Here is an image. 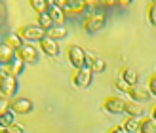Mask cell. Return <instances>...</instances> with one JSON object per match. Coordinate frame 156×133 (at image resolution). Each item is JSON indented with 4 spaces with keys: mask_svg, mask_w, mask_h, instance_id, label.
I'll return each instance as SVG.
<instances>
[{
    "mask_svg": "<svg viewBox=\"0 0 156 133\" xmlns=\"http://www.w3.org/2000/svg\"><path fill=\"white\" fill-rule=\"evenodd\" d=\"M17 89H19V82H17V76H13L10 72V68L6 65L0 67V93L4 97H13L17 95Z\"/></svg>",
    "mask_w": 156,
    "mask_h": 133,
    "instance_id": "6da1fadb",
    "label": "cell"
},
{
    "mask_svg": "<svg viewBox=\"0 0 156 133\" xmlns=\"http://www.w3.org/2000/svg\"><path fill=\"white\" fill-rule=\"evenodd\" d=\"M105 23H107V15H105V12L93 10L91 13L86 15L82 27H84V30H86L88 34H95V33H99V30L105 27Z\"/></svg>",
    "mask_w": 156,
    "mask_h": 133,
    "instance_id": "7a4b0ae2",
    "label": "cell"
},
{
    "mask_svg": "<svg viewBox=\"0 0 156 133\" xmlns=\"http://www.w3.org/2000/svg\"><path fill=\"white\" fill-rule=\"evenodd\" d=\"M67 57L69 61H71V65L78 70V68H84L86 67V57H88V51H86L84 48H80V46H69L67 48Z\"/></svg>",
    "mask_w": 156,
    "mask_h": 133,
    "instance_id": "3957f363",
    "label": "cell"
},
{
    "mask_svg": "<svg viewBox=\"0 0 156 133\" xmlns=\"http://www.w3.org/2000/svg\"><path fill=\"white\" fill-rule=\"evenodd\" d=\"M17 33L21 34L23 40L29 42V44H30V42H40L42 38L46 36V30H44L40 25H23Z\"/></svg>",
    "mask_w": 156,
    "mask_h": 133,
    "instance_id": "277c9868",
    "label": "cell"
},
{
    "mask_svg": "<svg viewBox=\"0 0 156 133\" xmlns=\"http://www.w3.org/2000/svg\"><path fill=\"white\" fill-rule=\"evenodd\" d=\"M17 55L21 57V61L25 65H34V63H38V50L34 48L33 44H29V42H25L21 46V48L17 50Z\"/></svg>",
    "mask_w": 156,
    "mask_h": 133,
    "instance_id": "5b68a950",
    "label": "cell"
},
{
    "mask_svg": "<svg viewBox=\"0 0 156 133\" xmlns=\"http://www.w3.org/2000/svg\"><path fill=\"white\" fill-rule=\"evenodd\" d=\"M91 80H93V70L90 67H84V68H78L74 76H73V84L76 88H90L91 86Z\"/></svg>",
    "mask_w": 156,
    "mask_h": 133,
    "instance_id": "8992f818",
    "label": "cell"
},
{
    "mask_svg": "<svg viewBox=\"0 0 156 133\" xmlns=\"http://www.w3.org/2000/svg\"><path fill=\"white\" fill-rule=\"evenodd\" d=\"M103 110H107L108 114H124L126 112V101L116 95H111L103 101Z\"/></svg>",
    "mask_w": 156,
    "mask_h": 133,
    "instance_id": "52a82bcc",
    "label": "cell"
},
{
    "mask_svg": "<svg viewBox=\"0 0 156 133\" xmlns=\"http://www.w3.org/2000/svg\"><path fill=\"white\" fill-rule=\"evenodd\" d=\"M10 108L15 114H29L33 112V101L27 97H13L10 103Z\"/></svg>",
    "mask_w": 156,
    "mask_h": 133,
    "instance_id": "ba28073f",
    "label": "cell"
},
{
    "mask_svg": "<svg viewBox=\"0 0 156 133\" xmlns=\"http://www.w3.org/2000/svg\"><path fill=\"white\" fill-rule=\"evenodd\" d=\"M128 95L131 97V101H135V103H145V101H149L152 97L149 88H143V86H139V84L131 86L129 91H128Z\"/></svg>",
    "mask_w": 156,
    "mask_h": 133,
    "instance_id": "9c48e42d",
    "label": "cell"
},
{
    "mask_svg": "<svg viewBox=\"0 0 156 133\" xmlns=\"http://www.w3.org/2000/svg\"><path fill=\"white\" fill-rule=\"evenodd\" d=\"M40 50H42L48 57H57V55H59L57 40H53V38H50V36H44L42 40H40Z\"/></svg>",
    "mask_w": 156,
    "mask_h": 133,
    "instance_id": "30bf717a",
    "label": "cell"
},
{
    "mask_svg": "<svg viewBox=\"0 0 156 133\" xmlns=\"http://www.w3.org/2000/svg\"><path fill=\"white\" fill-rule=\"evenodd\" d=\"M17 55V51H15L12 46H8L6 42H0V65H10V61Z\"/></svg>",
    "mask_w": 156,
    "mask_h": 133,
    "instance_id": "8fae6325",
    "label": "cell"
},
{
    "mask_svg": "<svg viewBox=\"0 0 156 133\" xmlns=\"http://www.w3.org/2000/svg\"><path fill=\"white\" fill-rule=\"evenodd\" d=\"M48 13L51 15V19H53V23H55V25H63V23H65L67 13H65L63 8H59L57 4H50V6H48Z\"/></svg>",
    "mask_w": 156,
    "mask_h": 133,
    "instance_id": "7c38bea8",
    "label": "cell"
},
{
    "mask_svg": "<svg viewBox=\"0 0 156 133\" xmlns=\"http://www.w3.org/2000/svg\"><path fill=\"white\" fill-rule=\"evenodd\" d=\"M86 67H90L93 72H103V70L107 68V63L101 57H95V55H90L88 53V57H86Z\"/></svg>",
    "mask_w": 156,
    "mask_h": 133,
    "instance_id": "4fadbf2b",
    "label": "cell"
},
{
    "mask_svg": "<svg viewBox=\"0 0 156 133\" xmlns=\"http://www.w3.org/2000/svg\"><path fill=\"white\" fill-rule=\"evenodd\" d=\"M90 8L86 6L84 0H69V6L65 8V13H86Z\"/></svg>",
    "mask_w": 156,
    "mask_h": 133,
    "instance_id": "5bb4252c",
    "label": "cell"
},
{
    "mask_svg": "<svg viewBox=\"0 0 156 133\" xmlns=\"http://www.w3.org/2000/svg\"><path fill=\"white\" fill-rule=\"evenodd\" d=\"M67 34H69V33H67V27H65V25H53L51 29L46 30V36L53 38V40H63Z\"/></svg>",
    "mask_w": 156,
    "mask_h": 133,
    "instance_id": "9a60e30c",
    "label": "cell"
},
{
    "mask_svg": "<svg viewBox=\"0 0 156 133\" xmlns=\"http://www.w3.org/2000/svg\"><path fill=\"white\" fill-rule=\"evenodd\" d=\"M126 114L131 118H141L143 116V107L141 103H135V101H126Z\"/></svg>",
    "mask_w": 156,
    "mask_h": 133,
    "instance_id": "2e32d148",
    "label": "cell"
},
{
    "mask_svg": "<svg viewBox=\"0 0 156 133\" xmlns=\"http://www.w3.org/2000/svg\"><path fill=\"white\" fill-rule=\"evenodd\" d=\"M8 68H10V72H12L13 76H21V74H23V70H25V63L21 61V57H19V55H15V57L10 61Z\"/></svg>",
    "mask_w": 156,
    "mask_h": 133,
    "instance_id": "e0dca14e",
    "label": "cell"
},
{
    "mask_svg": "<svg viewBox=\"0 0 156 133\" xmlns=\"http://www.w3.org/2000/svg\"><path fill=\"white\" fill-rule=\"evenodd\" d=\"M4 42H6L8 46H12V48H13L15 51H17V50L21 48V46L25 44V40L21 38V34H19V33H10V34L6 36V40H4Z\"/></svg>",
    "mask_w": 156,
    "mask_h": 133,
    "instance_id": "ac0fdd59",
    "label": "cell"
},
{
    "mask_svg": "<svg viewBox=\"0 0 156 133\" xmlns=\"http://www.w3.org/2000/svg\"><path fill=\"white\" fill-rule=\"evenodd\" d=\"M120 78H122V80H126L129 86H135L137 84V72H135L133 68H129V67H124L120 70Z\"/></svg>",
    "mask_w": 156,
    "mask_h": 133,
    "instance_id": "d6986e66",
    "label": "cell"
},
{
    "mask_svg": "<svg viewBox=\"0 0 156 133\" xmlns=\"http://www.w3.org/2000/svg\"><path fill=\"white\" fill-rule=\"evenodd\" d=\"M139 133H156V122L152 118H143L139 122Z\"/></svg>",
    "mask_w": 156,
    "mask_h": 133,
    "instance_id": "ffe728a7",
    "label": "cell"
},
{
    "mask_svg": "<svg viewBox=\"0 0 156 133\" xmlns=\"http://www.w3.org/2000/svg\"><path fill=\"white\" fill-rule=\"evenodd\" d=\"M36 25H40L44 30H48V29H51L55 23H53V19H51V15L48 13V12H42V13H38V23Z\"/></svg>",
    "mask_w": 156,
    "mask_h": 133,
    "instance_id": "44dd1931",
    "label": "cell"
},
{
    "mask_svg": "<svg viewBox=\"0 0 156 133\" xmlns=\"http://www.w3.org/2000/svg\"><path fill=\"white\" fill-rule=\"evenodd\" d=\"M13 122H15V112L12 110V108L6 110L4 114H0V128H2V129H6L8 126H12Z\"/></svg>",
    "mask_w": 156,
    "mask_h": 133,
    "instance_id": "7402d4cb",
    "label": "cell"
},
{
    "mask_svg": "<svg viewBox=\"0 0 156 133\" xmlns=\"http://www.w3.org/2000/svg\"><path fill=\"white\" fill-rule=\"evenodd\" d=\"M122 128L128 133H139V118H131V116H128L126 122L122 124Z\"/></svg>",
    "mask_w": 156,
    "mask_h": 133,
    "instance_id": "603a6c76",
    "label": "cell"
},
{
    "mask_svg": "<svg viewBox=\"0 0 156 133\" xmlns=\"http://www.w3.org/2000/svg\"><path fill=\"white\" fill-rule=\"evenodd\" d=\"M29 4L33 10H36L38 13H42V12H48V2L46 0H29Z\"/></svg>",
    "mask_w": 156,
    "mask_h": 133,
    "instance_id": "cb8c5ba5",
    "label": "cell"
},
{
    "mask_svg": "<svg viewBox=\"0 0 156 133\" xmlns=\"http://www.w3.org/2000/svg\"><path fill=\"white\" fill-rule=\"evenodd\" d=\"M114 88L118 89V91H124V93H128L131 86H129L126 80H122V78H116V80H114Z\"/></svg>",
    "mask_w": 156,
    "mask_h": 133,
    "instance_id": "d4e9b609",
    "label": "cell"
},
{
    "mask_svg": "<svg viewBox=\"0 0 156 133\" xmlns=\"http://www.w3.org/2000/svg\"><path fill=\"white\" fill-rule=\"evenodd\" d=\"M4 133H25V128H23L21 124H17V122H13L12 126H8L4 129Z\"/></svg>",
    "mask_w": 156,
    "mask_h": 133,
    "instance_id": "484cf974",
    "label": "cell"
},
{
    "mask_svg": "<svg viewBox=\"0 0 156 133\" xmlns=\"http://www.w3.org/2000/svg\"><path fill=\"white\" fill-rule=\"evenodd\" d=\"M147 88H149L151 95L156 97V74H151V76H149V84H147Z\"/></svg>",
    "mask_w": 156,
    "mask_h": 133,
    "instance_id": "4316f807",
    "label": "cell"
},
{
    "mask_svg": "<svg viewBox=\"0 0 156 133\" xmlns=\"http://www.w3.org/2000/svg\"><path fill=\"white\" fill-rule=\"evenodd\" d=\"M149 21L152 27H156V2H152L149 6Z\"/></svg>",
    "mask_w": 156,
    "mask_h": 133,
    "instance_id": "83f0119b",
    "label": "cell"
},
{
    "mask_svg": "<svg viewBox=\"0 0 156 133\" xmlns=\"http://www.w3.org/2000/svg\"><path fill=\"white\" fill-rule=\"evenodd\" d=\"M10 103H12V101L8 99V97L0 95V114H4L6 110H10Z\"/></svg>",
    "mask_w": 156,
    "mask_h": 133,
    "instance_id": "f1b7e54d",
    "label": "cell"
},
{
    "mask_svg": "<svg viewBox=\"0 0 156 133\" xmlns=\"http://www.w3.org/2000/svg\"><path fill=\"white\" fill-rule=\"evenodd\" d=\"M55 4H57L59 8H63V10H65V8L69 6V0H55Z\"/></svg>",
    "mask_w": 156,
    "mask_h": 133,
    "instance_id": "f546056e",
    "label": "cell"
},
{
    "mask_svg": "<svg viewBox=\"0 0 156 133\" xmlns=\"http://www.w3.org/2000/svg\"><path fill=\"white\" fill-rule=\"evenodd\" d=\"M108 133H128V131H126V129H124L122 126H118V128H112V129H111V131H108Z\"/></svg>",
    "mask_w": 156,
    "mask_h": 133,
    "instance_id": "4dcf8cb0",
    "label": "cell"
},
{
    "mask_svg": "<svg viewBox=\"0 0 156 133\" xmlns=\"http://www.w3.org/2000/svg\"><path fill=\"white\" fill-rule=\"evenodd\" d=\"M84 2H86V6H88L90 10H93V6L97 4V0H84ZM99 2H101V0H99Z\"/></svg>",
    "mask_w": 156,
    "mask_h": 133,
    "instance_id": "1f68e13d",
    "label": "cell"
},
{
    "mask_svg": "<svg viewBox=\"0 0 156 133\" xmlns=\"http://www.w3.org/2000/svg\"><path fill=\"white\" fill-rule=\"evenodd\" d=\"M101 2H103L105 6H114L116 2H118V0H101Z\"/></svg>",
    "mask_w": 156,
    "mask_h": 133,
    "instance_id": "d6a6232c",
    "label": "cell"
},
{
    "mask_svg": "<svg viewBox=\"0 0 156 133\" xmlns=\"http://www.w3.org/2000/svg\"><path fill=\"white\" fill-rule=\"evenodd\" d=\"M131 2H133V0H118V4H120V6H129Z\"/></svg>",
    "mask_w": 156,
    "mask_h": 133,
    "instance_id": "836d02e7",
    "label": "cell"
},
{
    "mask_svg": "<svg viewBox=\"0 0 156 133\" xmlns=\"http://www.w3.org/2000/svg\"><path fill=\"white\" fill-rule=\"evenodd\" d=\"M151 118H152V120H154V122H156V107H154V108H152V116H151Z\"/></svg>",
    "mask_w": 156,
    "mask_h": 133,
    "instance_id": "e575fe53",
    "label": "cell"
},
{
    "mask_svg": "<svg viewBox=\"0 0 156 133\" xmlns=\"http://www.w3.org/2000/svg\"><path fill=\"white\" fill-rule=\"evenodd\" d=\"M0 133H4V129H2V128H0Z\"/></svg>",
    "mask_w": 156,
    "mask_h": 133,
    "instance_id": "d590c367",
    "label": "cell"
},
{
    "mask_svg": "<svg viewBox=\"0 0 156 133\" xmlns=\"http://www.w3.org/2000/svg\"><path fill=\"white\" fill-rule=\"evenodd\" d=\"M0 15H2V10H0Z\"/></svg>",
    "mask_w": 156,
    "mask_h": 133,
    "instance_id": "8d00e7d4",
    "label": "cell"
},
{
    "mask_svg": "<svg viewBox=\"0 0 156 133\" xmlns=\"http://www.w3.org/2000/svg\"><path fill=\"white\" fill-rule=\"evenodd\" d=\"M151 2H156V0H151Z\"/></svg>",
    "mask_w": 156,
    "mask_h": 133,
    "instance_id": "74e56055",
    "label": "cell"
},
{
    "mask_svg": "<svg viewBox=\"0 0 156 133\" xmlns=\"http://www.w3.org/2000/svg\"><path fill=\"white\" fill-rule=\"evenodd\" d=\"M0 67H2V65H0Z\"/></svg>",
    "mask_w": 156,
    "mask_h": 133,
    "instance_id": "f35d334b",
    "label": "cell"
}]
</instances>
